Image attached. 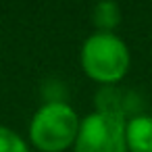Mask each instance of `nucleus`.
Instances as JSON below:
<instances>
[{
	"instance_id": "1",
	"label": "nucleus",
	"mask_w": 152,
	"mask_h": 152,
	"mask_svg": "<svg viewBox=\"0 0 152 152\" xmlns=\"http://www.w3.org/2000/svg\"><path fill=\"white\" fill-rule=\"evenodd\" d=\"M79 63L83 73L92 81L106 88L119 83L127 75L131 65V54L127 44L117 34L94 31L81 44Z\"/></svg>"
},
{
	"instance_id": "2",
	"label": "nucleus",
	"mask_w": 152,
	"mask_h": 152,
	"mask_svg": "<svg viewBox=\"0 0 152 152\" xmlns=\"http://www.w3.org/2000/svg\"><path fill=\"white\" fill-rule=\"evenodd\" d=\"M79 123L81 119L71 104L63 100H48L29 121V142L40 152H65L75 144Z\"/></svg>"
},
{
	"instance_id": "3",
	"label": "nucleus",
	"mask_w": 152,
	"mask_h": 152,
	"mask_svg": "<svg viewBox=\"0 0 152 152\" xmlns=\"http://www.w3.org/2000/svg\"><path fill=\"white\" fill-rule=\"evenodd\" d=\"M127 117L110 110H92L79 123L73 152H127Z\"/></svg>"
},
{
	"instance_id": "4",
	"label": "nucleus",
	"mask_w": 152,
	"mask_h": 152,
	"mask_svg": "<svg viewBox=\"0 0 152 152\" xmlns=\"http://www.w3.org/2000/svg\"><path fill=\"white\" fill-rule=\"evenodd\" d=\"M127 152H152V115L135 113L125 123Z\"/></svg>"
},
{
	"instance_id": "5",
	"label": "nucleus",
	"mask_w": 152,
	"mask_h": 152,
	"mask_svg": "<svg viewBox=\"0 0 152 152\" xmlns=\"http://www.w3.org/2000/svg\"><path fill=\"white\" fill-rule=\"evenodd\" d=\"M92 23H94L96 31L115 34L117 25L121 23V7L117 2H113V0L96 2L92 9Z\"/></svg>"
},
{
	"instance_id": "6",
	"label": "nucleus",
	"mask_w": 152,
	"mask_h": 152,
	"mask_svg": "<svg viewBox=\"0 0 152 152\" xmlns=\"http://www.w3.org/2000/svg\"><path fill=\"white\" fill-rule=\"evenodd\" d=\"M0 152H29V146L15 129L0 125Z\"/></svg>"
}]
</instances>
